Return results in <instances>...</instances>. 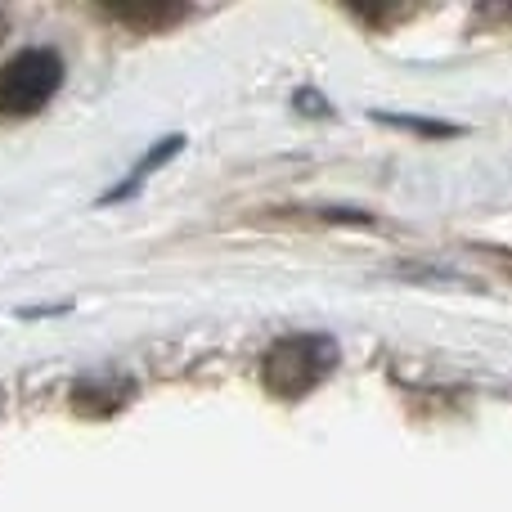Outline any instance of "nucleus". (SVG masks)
<instances>
[{"mask_svg":"<svg viewBox=\"0 0 512 512\" xmlns=\"http://www.w3.org/2000/svg\"><path fill=\"white\" fill-rule=\"evenodd\" d=\"M337 364V346L319 333H297V337H283L265 351L261 364V378L274 396H306L315 382L328 378V369Z\"/></svg>","mask_w":512,"mask_h":512,"instance_id":"nucleus-1","label":"nucleus"},{"mask_svg":"<svg viewBox=\"0 0 512 512\" xmlns=\"http://www.w3.org/2000/svg\"><path fill=\"white\" fill-rule=\"evenodd\" d=\"M63 59L54 50H23L0 68V117H32L59 90Z\"/></svg>","mask_w":512,"mask_h":512,"instance_id":"nucleus-2","label":"nucleus"},{"mask_svg":"<svg viewBox=\"0 0 512 512\" xmlns=\"http://www.w3.org/2000/svg\"><path fill=\"white\" fill-rule=\"evenodd\" d=\"M0 36H5V14H0Z\"/></svg>","mask_w":512,"mask_h":512,"instance_id":"nucleus-3","label":"nucleus"}]
</instances>
